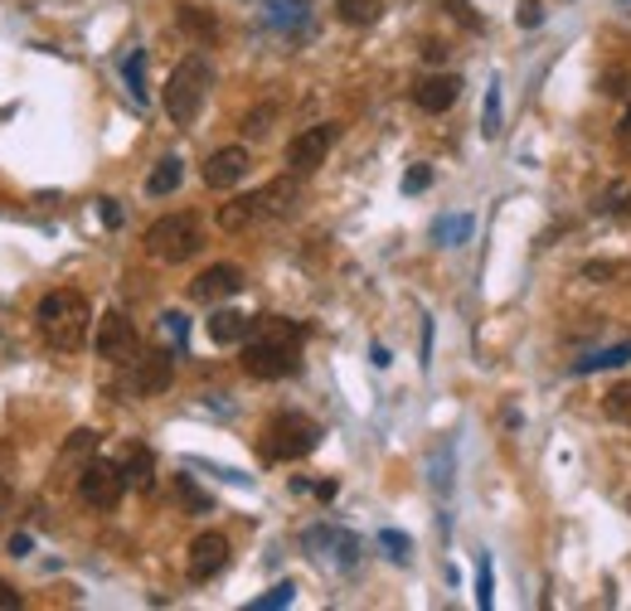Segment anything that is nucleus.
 I'll use <instances>...</instances> for the list:
<instances>
[{"label": "nucleus", "mask_w": 631, "mask_h": 611, "mask_svg": "<svg viewBox=\"0 0 631 611\" xmlns=\"http://www.w3.org/2000/svg\"><path fill=\"white\" fill-rule=\"evenodd\" d=\"M307 20V10H301V0L291 5V0H273L267 5V25H277V30H291V25H301Z\"/></svg>", "instance_id": "obj_25"}, {"label": "nucleus", "mask_w": 631, "mask_h": 611, "mask_svg": "<svg viewBox=\"0 0 631 611\" xmlns=\"http://www.w3.org/2000/svg\"><path fill=\"white\" fill-rule=\"evenodd\" d=\"M491 602H495V577H491V563L481 558V568H477V607L491 611Z\"/></svg>", "instance_id": "obj_32"}, {"label": "nucleus", "mask_w": 631, "mask_h": 611, "mask_svg": "<svg viewBox=\"0 0 631 611\" xmlns=\"http://www.w3.org/2000/svg\"><path fill=\"white\" fill-rule=\"evenodd\" d=\"M103 223H107V229H117V223H122V209H117V199H103Z\"/></svg>", "instance_id": "obj_40"}, {"label": "nucleus", "mask_w": 631, "mask_h": 611, "mask_svg": "<svg viewBox=\"0 0 631 611\" xmlns=\"http://www.w3.org/2000/svg\"><path fill=\"white\" fill-rule=\"evenodd\" d=\"M122 78H127V93L146 102V54L141 49H131L127 54V64H122Z\"/></svg>", "instance_id": "obj_24"}, {"label": "nucleus", "mask_w": 631, "mask_h": 611, "mask_svg": "<svg viewBox=\"0 0 631 611\" xmlns=\"http://www.w3.org/2000/svg\"><path fill=\"white\" fill-rule=\"evenodd\" d=\"M457 97H461V78H457V73H427L423 83L413 88V102H418L423 112H433V117L452 107Z\"/></svg>", "instance_id": "obj_13"}, {"label": "nucleus", "mask_w": 631, "mask_h": 611, "mask_svg": "<svg viewBox=\"0 0 631 611\" xmlns=\"http://www.w3.org/2000/svg\"><path fill=\"white\" fill-rule=\"evenodd\" d=\"M248 331H253V321H248L243 311H233V306H219V311L209 315V339H214V345H243Z\"/></svg>", "instance_id": "obj_15"}, {"label": "nucleus", "mask_w": 631, "mask_h": 611, "mask_svg": "<svg viewBox=\"0 0 631 611\" xmlns=\"http://www.w3.org/2000/svg\"><path fill=\"white\" fill-rule=\"evenodd\" d=\"M35 325L39 335L49 339L54 349H64V355H73V349L88 345V325H93V306H88L83 291H49V297H39L35 306Z\"/></svg>", "instance_id": "obj_2"}, {"label": "nucleus", "mask_w": 631, "mask_h": 611, "mask_svg": "<svg viewBox=\"0 0 631 611\" xmlns=\"http://www.w3.org/2000/svg\"><path fill=\"white\" fill-rule=\"evenodd\" d=\"M471 229H477V223H471V214H447V219L433 223V238L443 247H457V243H467V238H471Z\"/></svg>", "instance_id": "obj_21"}, {"label": "nucleus", "mask_w": 631, "mask_h": 611, "mask_svg": "<svg viewBox=\"0 0 631 611\" xmlns=\"http://www.w3.org/2000/svg\"><path fill=\"white\" fill-rule=\"evenodd\" d=\"M291 597H297V587H291V583H277L273 592H263L257 602H248V611H277V607H287Z\"/></svg>", "instance_id": "obj_29"}, {"label": "nucleus", "mask_w": 631, "mask_h": 611, "mask_svg": "<svg viewBox=\"0 0 631 611\" xmlns=\"http://www.w3.org/2000/svg\"><path fill=\"white\" fill-rule=\"evenodd\" d=\"M0 607H20V592L5 583V577H0Z\"/></svg>", "instance_id": "obj_41"}, {"label": "nucleus", "mask_w": 631, "mask_h": 611, "mask_svg": "<svg viewBox=\"0 0 631 611\" xmlns=\"http://www.w3.org/2000/svg\"><path fill=\"white\" fill-rule=\"evenodd\" d=\"M273 117H277V107L267 102V107H257V112H248L243 117V136H253V141H263L267 131H273Z\"/></svg>", "instance_id": "obj_27"}, {"label": "nucleus", "mask_w": 631, "mask_h": 611, "mask_svg": "<svg viewBox=\"0 0 631 611\" xmlns=\"http://www.w3.org/2000/svg\"><path fill=\"white\" fill-rule=\"evenodd\" d=\"M627 209H631V195H627Z\"/></svg>", "instance_id": "obj_44"}, {"label": "nucleus", "mask_w": 631, "mask_h": 611, "mask_svg": "<svg viewBox=\"0 0 631 611\" xmlns=\"http://www.w3.org/2000/svg\"><path fill=\"white\" fill-rule=\"evenodd\" d=\"M427 185H433V170L427 165H413L409 175H403V195H423Z\"/></svg>", "instance_id": "obj_35"}, {"label": "nucleus", "mask_w": 631, "mask_h": 611, "mask_svg": "<svg viewBox=\"0 0 631 611\" xmlns=\"http://www.w3.org/2000/svg\"><path fill=\"white\" fill-rule=\"evenodd\" d=\"M301 331L287 315H257L243 339V373L248 379H287L301 369Z\"/></svg>", "instance_id": "obj_1"}, {"label": "nucleus", "mask_w": 631, "mask_h": 611, "mask_svg": "<svg viewBox=\"0 0 631 611\" xmlns=\"http://www.w3.org/2000/svg\"><path fill=\"white\" fill-rule=\"evenodd\" d=\"M175 379V355L171 349H146V355L131 359V393L137 399H156V393H165Z\"/></svg>", "instance_id": "obj_9"}, {"label": "nucleus", "mask_w": 631, "mask_h": 611, "mask_svg": "<svg viewBox=\"0 0 631 611\" xmlns=\"http://www.w3.org/2000/svg\"><path fill=\"white\" fill-rule=\"evenodd\" d=\"M141 247L156 257V263H190V257L205 247V233H199V219L195 214H165V219H156L151 229H146Z\"/></svg>", "instance_id": "obj_4"}, {"label": "nucleus", "mask_w": 631, "mask_h": 611, "mask_svg": "<svg viewBox=\"0 0 631 611\" xmlns=\"http://www.w3.org/2000/svg\"><path fill=\"white\" fill-rule=\"evenodd\" d=\"M93 447H97V433H93V427H78V433L69 437V447H64V461H78V457H93Z\"/></svg>", "instance_id": "obj_30"}, {"label": "nucleus", "mask_w": 631, "mask_h": 611, "mask_svg": "<svg viewBox=\"0 0 631 611\" xmlns=\"http://www.w3.org/2000/svg\"><path fill=\"white\" fill-rule=\"evenodd\" d=\"M5 509H10V481L0 475V515H5Z\"/></svg>", "instance_id": "obj_43"}, {"label": "nucleus", "mask_w": 631, "mask_h": 611, "mask_svg": "<svg viewBox=\"0 0 631 611\" xmlns=\"http://www.w3.org/2000/svg\"><path fill=\"white\" fill-rule=\"evenodd\" d=\"M335 136H341L335 122H321V127L297 131V136H291V146H287V170H291V175H311V170H321L325 155H331V146H335Z\"/></svg>", "instance_id": "obj_8"}, {"label": "nucleus", "mask_w": 631, "mask_h": 611, "mask_svg": "<svg viewBox=\"0 0 631 611\" xmlns=\"http://www.w3.org/2000/svg\"><path fill=\"white\" fill-rule=\"evenodd\" d=\"M321 423H311L307 413H277L263 427V457L267 461H301L321 447Z\"/></svg>", "instance_id": "obj_5"}, {"label": "nucleus", "mask_w": 631, "mask_h": 611, "mask_svg": "<svg viewBox=\"0 0 631 611\" xmlns=\"http://www.w3.org/2000/svg\"><path fill=\"white\" fill-rule=\"evenodd\" d=\"M161 331H165V335H171V339H175V345H180V349H185V335H190V321H185V315H180V311H165V315H161Z\"/></svg>", "instance_id": "obj_34"}, {"label": "nucleus", "mask_w": 631, "mask_h": 611, "mask_svg": "<svg viewBox=\"0 0 631 611\" xmlns=\"http://www.w3.org/2000/svg\"><path fill=\"white\" fill-rule=\"evenodd\" d=\"M515 20H520V30H539L544 25V5H539V0H520V15Z\"/></svg>", "instance_id": "obj_36"}, {"label": "nucleus", "mask_w": 631, "mask_h": 611, "mask_svg": "<svg viewBox=\"0 0 631 611\" xmlns=\"http://www.w3.org/2000/svg\"><path fill=\"white\" fill-rule=\"evenodd\" d=\"M603 413L612 417V423L631 427V379L627 383H612V389L603 393Z\"/></svg>", "instance_id": "obj_23"}, {"label": "nucleus", "mask_w": 631, "mask_h": 611, "mask_svg": "<svg viewBox=\"0 0 631 611\" xmlns=\"http://www.w3.org/2000/svg\"><path fill=\"white\" fill-rule=\"evenodd\" d=\"M122 475H127V491H151L156 485V457L151 447H131L127 457H122Z\"/></svg>", "instance_id": "obj_16"}, {"label": "nucleus", "mask_w": 631, "mask_h": 611, "mask_svg": "<svg viewBox=\"0 0 631 611\" xmlns=\"http://www.w3.org/2000/svg\"><path fill=\"white\" fill-rule=\"evenodd\" d=\"M481 136H486V141L501 136V88H495V83H491V93H486V107H481Z\"/></svg>", "instance_id": "obj_26"}, {"label": "nucleus", "mask_w": 631, "mask_h": 611, "mask_svg": "<svg viewBox=\"0 0 631 611\" xmlns=\"http://www.w3.org/2000/svg\"><path fill=\"white\" fill-rule=\"evenodd\" d=\"M369 359H375V369H389V349H385V345L369 349Z\"/></svg>", "instance_id": "obj_42"}, {"label": "nucleus", "mask_w": 631, "mask_h": 611, "mask_svg": "<svg viewBox=\"0 0 631 611\" xmlns=\"http://www.w3.org/2000/svg\"><path fill=\"white\" fill-rule=\"evenodd\" d=\"M180 30H190L199 44L219 39V20H214L209 10H199V5H185V10H180Z\"/></svg>", "instance_id": "obj_22"}, {"label": "nucleus", "mask_w": 631, "mask_h": 611, "mask_svg": "<svg viewBox=\"0 0 631 611\" xmlns=\"http://www.w3.org/2000/svg\"><path fill=\"white\" fill-rule=\"evenodd\" d=\"M214 88V68L205 54H190V59H180L171 68V78H165V117L175 122V127H190V122L205 112V97Z\"/></svg>", "instance_id": "obj_3"}, {"label": "nucleus", "mask_w": 631, "mask_h": 611, "mask_svg": "<svg viewBox=\"0 0 631 611\" xmlns=\"http://www.w3.org/2000/svg\"><path fill=\"white\" fill-rule=\"evenodd\" d=\"M603 93H612V97H631V68H612V73L603 78Z\"/></svg>", "instance_id": "obj_33"}, {"label": "nucleus", "mask_w": 631, "mask_h": 611, "mask_svg": "<svg viewBox=\"0 0 631 611\" xmlns=\"http://www.w3.org/2000/svg\"><path fill=\"white\" fill-rule=\"evenodd\" d=\"M175 495H180V500H185L190 509H195V515H209V495L199 491L190 475H175Z\"/></svg>", "instance_id": "obj_28"}, {"label": "nucleus", "mask_w": 631, "mask_h": 611, "mask_svg": "<svg viewBox=\"0 0 631 611\" xmlns=\"http://www.w3.org/2000/svg\"><path fill=\"white\" fill-rule=\"evenodd\" d=\"M122 495H127V475H122L117 461L88 457L83 471H78V500L93 505V509H117Z\"/></svg>", "instance_id": "obj_6"}, {"label": "nucleus", "mask_w": 631, "mask_h": 611, "mask_svg": "<svg viewBox=\"0 0 631 611\" xmlns=\"http://www.w3.org/2000/svg\"><path fill=\"white\" fill-rule=\"evenodd\" d=\"M253 223H257V199L253 195H239V199L219 204V229L223 233H243V229H253Z\"/></svg>", "instance_id": "obj_18"}, {"label": "nucleus", "mask_w": 631, "mask_h": 611, "mask_svg": "<svg viewBox=\"0 0 631 611\" xmlns=\"http://www.w3.org/2000/svg\"><path fill=\"white\" fill-rule=\"evenodd\" d=\"M307 543H311V549H325V558H335L341 568H355V563H359V539L345 534V529L321 524V529H311V534H307Z\"/></svg>", "instance_id": "obj_14"}, {"label": "nucleus", "mask_w": 631, "mask_h": 611, "mask_svg": "<svg viewBox=\"0 0 631 611\" xmlns=\"http://www.w3.org/2000/svg\"><path fill=\"white\" fill-rule=\"evenodd\" d=\"M248 175V146H223L205 161V185L209 189H233Z\"/></svg>", "instance_id": "obj_12"}, {"label": "nucleus", "mask_w": 631, "mask_h": 611, "mask_svg": "<svg viewBox=\"0 0 631 611\" xmlns=\"http://www.w3.org/2000/svg\"><path fill=\"white\" fill-rule=\"evenodd\" d=\"M423 59H427V64H443V59H447V44L427 39V44H423Z\"/></svg>", "instance_id": "obj_38"}, {"label": "nucleus", "mask_w": 631, "mask_h": 611, "mask_svg": "<svg viewBox=\"0 0 631 611\" xmlns=\"http://www.w3.org/2000/svg\"><path fill=\"white\" fill-rule=\"evenodd\" d=\"M30 549H35V539H30V534H15V539H10V553H15V558H30Z\"/></svg>", "instance_id": "obj_39"}, {"label": "nucleus", "mask_w": 631, "mask_h": 611, "mask_svg": "<svg viewBox=\"0 0 631 611\" xmlns=\"http://www.w3.org/2000/svg\"><path fill=\"white\" fill-rule=\"evenodd\" d=\"M617 146L631 155V102H627V112H622V122H617Z\"/></svg>", "instance_id": "obj_37"}, {"label": "nucleus", "mask_w": 631, "mask_h": 611, "mask_svg": "<svg viewBox=\"0 0 631 611\" xmlns=\"http://www.w3.org/2000/svg\"><path fill=\"white\" fill-rule=\"evenodd\" d=\"M379 543L389 549V558H393V563H409V553H413L409 534H399V529H379Z\"/></svg>", "instance_id": "obj_31"}, {"label": "nucleus", "mask_w": 631, "mask_h": 611, "mask_svg": "<svg viewBox=\"0 0 631 611\" xmlns=\"http://www.w3.org/2000/svg\"><path fill=\"white\" fill-rule=\"evenodd\" d=\"M223 568H229V539L223 534H199L195 543H190V558H185V577L190 583H214Z\"/></svg>", "instance_id": "obj_10"}, {"label": "nucleus", "mask_w": 631, "mask_h": 611, "mask_svg": "<svg viewBox=\"0 0 631 611\" xmlns=\"http://www.w3.org/2000/svg\"><path fill=\"white\" fill-rule=\"evenodd\" d=\"M335 15H341L345 25L365 30V25H375V20L385 15V0H335Z\"/></svg>", "instance_id": "obj_20"}, {"label": "nucleus", "mask_w": 631, "mask_h": 611, "mask_svg": "<svg viewBox=\"0 0 631 611\" xmlns=\"http://www.w3.org/2000/svg\"><path fill=\"white\" fill-rule=\"evenodd\" d=\"M97 359H107V365H131V359L141 355V339H137V325L127 321V311H107L103 321H97Z\"/></svg>", "instance_id": "obj_7"}, {"label": "nucleus", "mask_w": 631, "mask_h": 611, "mask_svg": "<svg viewBox=\"0 0 631 611\" xmlns=\"http://www.w3.org/2000/svg\"><path fill=\"white\" fill-rule=\"evenodd\" d=\"M239 291H243V267H233V263H214L190 281V297L205 306H219V301L239 297Z\"/></svg>", "instance_id": "obj_11"}, {"label": "nucleus", "mask_w": 631, "mask_h": 611, "mask_svg": "<svg viewBox=\"0 0 631 611\" xmlns=\"http://www.w3.org/2000/svg\"><path fill=\"white\" fill-rule=\"evenodd\" d=\"M631 365V339H622V345L612 349H593V355H583L578 365H573V373H597V369H622Z\"/></svg>", "instance_id": "obj_19"}, {"label": "nucleus", "mask_w": 631, "mask_h": 611, "mask_svg": "<svg viewBox=\"0 0 631 611\" xmlns=\"http://www.w3.org/2000/svg\"><path fill=\"white\" fill-rule=\"evenodd\" d=\"M180 180H185V161H180V155H161V161H156V170L146 175V195H151V199L175 195Z\"/></svg>", "instance_id": "obj_17"}]
</instances>
